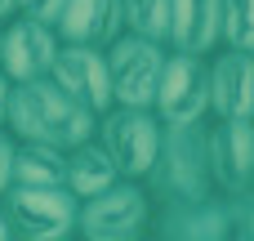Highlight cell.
<instances>
[{"label":"cell","instance_id":"6da1fadb","mask_svg":"<svg viewBox=\"0 0 254 241\" xmlns=\"http://www.w3.org/2000/svg\"><path fill=\"white\" fill-rule=\"evenodd\" d=\"M4 125L13 130V139H31V143H54V148H76L94 134L98 116L76 103L67 89H58L49 76L22 80L9 89V112Z\"/></svg>","mask_w":254,"mask_h":241},{"label":"cell","instance_id":"7a4b0ae2","mask_svg":"<svg viewBox=\"0 0 254 241\" xmlns=\"http://www.w3.org/2000/svg\"><path fill=\"white\" fill-rule=\"evenodd\" d=\"M147 192L156 206H174V201H192V197H210L214 179H210V152H205V125H165L156 161L147 170Z\"/></svg>","mask_w":254,"mask_h":241},{"label":"cell","instance_id":"3957f363","mask_svg":"<svg viewBox=\"0 0 254 241\" xmlns=\"http://www.w3.org/2000/svg\"><path fill=\"white\" fill-rule=\"evenodd\" d=\"M156 219V201L143 179H116L112 188L76 206V233L89 241H134Z\"/></svg>","mask_w":254,"mask_h":241},{"label":"cell","instance_id":"277c9868","mask_svg":"<svg viewBox=\"0 0 254 241\" xmlns=\"http://www.w3.org/2000/svg\"><path fill=\"white\" fill-rule=\"evenodd\" d=\"M161 134L165 125L152 107H125V103H112L107 112H98V125H94V139L112 152L121 179H147Z\"/></svg>","mask_w":254,"mask_h":241},{"label":"cell","instance_id":"5b68a950","mask_svg":"<svg viewBox=\"0 0 254 241\" xmlns=\"http://www.w3.org/2000/svg\"><path fill=\"white\" fill-rule=\"evenodd\" d=\"M152 112L161 116V125H205L210 121V54L170 49Z\"/></svg>","mask_w":254,"mask_h":241},{"label":"cell","instance_id":"8992f818","mask_svg":"<svg viewBox=\"0 0 254 241\" xmlns=\"http://www.w3.org/2000/svg\"><path fill=\"white\" fill-rule=\"evenodd\" d=\"M4 215H9V228L13 237L27 241H58L76 233V197L71 188H27V183H13L4 197H0Z\"/></svg>","mask_w":254,"mask_h":241},{"label":"cell","instance_id":"52a82bcc","mask_svg":"<svg viewBox=\"0 0 254 241\" xmlns=\"http://www.w3.org/2000/svg\"><path fill=\"white\" fill-rule=\"evenodd\" d=\"M170 45H156L147 36L121 31L107 45V72H112V103L125 107H152L156 85H161V67H165Z\"/></svg>","mask_w":254,"mask_h":241},{"label":"cell","instance_id":"ba28073f","mask_svg":"<svg viewBox=\"0 0 254 241\" xmlns=\"http://www.w3.org/2000/svg\"><path fill=\"white\" fill-rule=\"evenodd\" d=\"M205 152L214 192L237 197L254 179V121L246 116H210L205 121Z\"/></svg>","mask_w":254,"mask_h":241},{"label":"cell","instance_id":"9c48e42d","mask_svg":"<svg viewBox=\"0 0 254 241\" xmlns=\"http://www.w3.org/2000/svg\"><path fill=\"white\" fill-rule=\"evenodd\" d=\"M58 45H63L58 27L13 13V18L4 22L0 72L9 76V85H22V80H36V76H49V67H54V58H58Z\"/></svg>","mask_w":254,"mask_h":241},{"label":"cell","instance_id":"30bf717a","mask_svg":"<svg viewBox=\"0 0 254 241\" xmlns=\"http://www.w3.org/2000/svg\"><path fill=\"white\" fill-rule=\"evenodd\" d=\"M49 80L67 89L76 103H85L94 116L112 107V72H107V49L98 45H58V58L49 67Z\"/></svg>","mask_w":254,"mask_h":241},{"label":"cell","instance_id":"8fae6325","mask_svg":"<svg viewBox=\"0 0 254 241\" xmlns=\"http://www.w3.org/2000/svg\"><path fill=\"white\" fill-rule=\"evenodd\" d=\"M152 228H156L161 237H174V241H228V237H232L228 197H223V192H210V197H192V201L156 206Z\"/></svg>","mask_w":254,"mask_h":241},{"label":"cell","instance_id":"7c38bea8","mask_svg":"<svg viewBox=\"0 0 254 241\" xmlns=\"http://www.w3.org/2000/svg\"><path fill=\"white\" fill-rule=\"evenodd\" d=\"M210 116L254 121V54L223 45L210 54Z\"/></svg>","mask_w":254,"mask_h":241},{"label":"cell","instance_id":"4fadbf2b","mask_svg":"<svg viewBox=\"0 0 254 241\" xmlns=\"http://www.w3.org/2000/svg\"><path fill=\"white\" fill-rule=\"evenodd\" d=\"M223 45V0H170V49L214 54Z\"/></svg>","mask_w":254,"mask_h":241},{"label":"cell","instance_id":"5bb4252c","mask_svg":"<svg viewBox=\"0 0 254 241\" xmlns=\"http://www.w3.org/2000/svg\"><path fill=\"white\" fill-rule=\"evenodd\" d=\"M54 27H58V36L67 45H98V49H107L125 31V13H121V0H67Z\"/></svg>","mask_w":254,"mask_h":241},{"label":"cell","instance_id":"9a60e30c","mask_svg":"<svg viewBox=\"0 0 254 241\" xmlns=\"http://www.w3.org/2000/svg\"><path fill=\"white\" fill-rule=\"evenodd\" d=\"M116 179H121V170H116L112 152H107L94 134H89L85 143L67 148V188H71V197H76V201H85V197H94V192L112 188Z\"/></svg>","mask_w":254,"mask_h":241},{"label":"cell","instance_id":"2e32d148","mask_svg":"<svg viewBox=\"0 0 254 241\" xmlns=\"http://www.w3.org/2000/svg\"><path fill=\"white\" fill-rule=\"evenodd\" d=\"M13 183H27V188H67V148H54V143H31V139H18V152H13Z\"/></svg>","mask_w":254,"mask_h":241},{"label":"cell","instance_id":"e0dca14e","mask_svg":"<svg viewBox=\"0 0 254 241\" xmlns=\"http://www.w3.org/2000/svg\"><path fill=\"white\" fill-rule=\"evenodd\" d=\"M121 13H125V31L170 45V0H121Z\"/></svg>","mask_w":254,"mask_h":241},{"label":"cell","instance_id":"ac0fdd59","mask_svg":"<svg viewBox=\"0 0 254 241\" xmlns=\"http://www.w3.org/2000/svg\"><path fill=\"white\" fill-rule=\"evenodd\" d=\"M223 49L254 54V0H223Z\"/></svg>","mask_w":254,"mask_h":241},{"label":"cell","instance_id":"d6986e66","mask_svg":"<svg viewBox=\"0 0 254 241\" xmlns=\"http://www.w3.org/2000/svg\"><path fill=\"white\" fill-rule=\"evenodd\" d=\"M228 219H232V237L254 241V188L228 197Z\"/></svg>","mask_w":254,"mask_h":241},{"label":"cell","instance_id":"ffe728a7","mask_svg":"<svg viewBox=\"0 0 254 241\" xmlns=\"http://www.w3.org/2000/svg\"><path fill=\"white\" fill-rule=\"evenodd\" d=\"M13 152H18V139L9 125H0V197L13 188Z\"/></svg>","mask_w":254,"mask_h":241},{"label":"cell","instance_id":"44dd1931","mask_svg":"<svg viewBox=\"0 0 254 241\" xmlns=\"http://www.w3.org/2000/svg\"><path fill=\"white\" fill-rule=\"evenodd\" d=\"M63 4H67V0H18V13L54 27V22H58V13H63Z\"/></svg>","mask_w":254,"mask_h":241},{"label":"cell","instance_id":"7402d4cb","mask_svg":"<svg viewBox=\"0 0 254 241\" xmlns=\"http://www.w3.org/2000/svg\"><path fill=\"white\" fill-rule=\"evenodd\" d=\"M9 89H13V85H9V76L0 72V125H4V112H9Z\"/></svg>","mask_w":254,"mask_h":241},{"label":"cell","instance_id":"603a6c76","mask_svg":"<svg viewBox=\"0 0 254 241\" xmlns=\"http://www.w3.org/2000/svg\"><path fill=\"white\" fill-rule=\"evenodd\" d=\"M18 13V0H0V22H9Z\"/></svg>","mask_w":254,"mask_h":241},{"label":"cell","instance_id":"cb8c5ba5","mask_svg":"<svg viewBox=\"0 0 254 241\" xmlns=\"http://www.w3.org/2000/svg\"><path fill=\"white\" fill-rule=\"evenodd\" d=\"M13 237V228H9V215H4V206H0V241Z\"/></svg>","mask_w":254,"mask_h":241},{"label":"cell","instance_id":"d4e9b609","mask_svg":"<svg viewBox=\"0 0 254 241\" xmlns=\"http://www.w3.org/2000/svg\"><path fill=\"white\" fill-rule=\"evenodd\" d=\"M0 49H4V22H0Z\"/></svg>","mask_w":254,"mask_h":241},{"label":"cell","instance_id":"484cf974","mask_svg":"<svg viewBox=\"0 0 254 241\" xmlns=\"http://www.w3.org/2000/svg\"><path fill=\"white\" fill-rule=\"evenodd\" d=\"M250 188H254V179H250Z\"/></svg>","mask_w":254,"mask_h":241}]
</instances>
